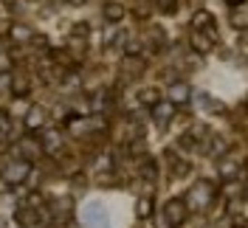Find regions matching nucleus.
Returning <instances> with one entry per match:
<instances>
[{
  "label": "nucleus",
  "instance_id": "1",
  "mask_svg": "<svg viewBox=\"0 0 248 228\" xmlns=\"http://www.w3.org/2000/svg\"><path fill=\"white\" fill-rule=\"evenodd\" d=\"M29 172H31L29 161H12L9 167L3 169V183H9V186H20V183L29 178Z\"/></svg>",
  "mask_w": 248,
  "mask_h": 228
},
{
  "label": "nucleus",
  "instance_id": "2",
  "mask_svg": "<svg viewBox=\"0 0 248 228\" xmlns=\"http://www.w3.org/2000/svg\"><path fill=\"white\" fill-rule=\"evenodd\" d=\"M15 220L20 228H34L40 223V209H34V206H20L15 212Z\"/></svg>",
  "mask_w": 248,
  "mask_h": 228
},
{
  "label": "nucleus",
  "instance_id": "3",
  "mask_svg": "<svg viewBox=\"0 0 248 228\" xmlns=\"http://www.w3.org/2000/svg\"><path fill=\"white\" fill-rule=\"evenodd\" d=\"M46 119H48L46 107L31 105V107H29V113H26V130H40V127L46 124Z\"/></svg>",
  "mask_w": 248,
  "mask_h": 228
},
{
  "label": "nucleus",
  "instance_id": "4",
  "mask_svg": "<svg viewBox=\"0 0 248 228\" xmlns=\"http://www.w3.org/2000/svg\"><path fill=\"white\" fill-rule=\"evenodd\" d=\"M184 214H186V203H181V200H170L167 209H164V217L170 220V226H178L184 220Z\"/></svg>",
  "mask_w": 248,
  "mask_h": 228
},
{
  "label": "nucleus",
  "instance_id": "5",
  "mask_svg": "<svg viewBox=\"0 0 248 228\" xmlns=\"http://www.w3.org/2000/svg\"><path fill=\"white\" fill-rule=\"evenodd\" d=\"M212 200V186L209 183H198L192 192H189V203H195V206H206Z\"/></svg>",
  "mask_w": 248,
  "mask_h": 228
},
{
  "label": "nucleus",
  "instance_id": "6",
  "mask_svg": "<svg viewBox=\"0 0 248 228\" xmlns=\"http://www.w3.org/2000/svg\"><path fill=\"white\" fill-rule=\"evenodd\" d=\"M82 217H85V223H88V226H102V223H105V212H102V206H99V203H91V206L85 209Z\"/></svg>",
  "mask_w": 248,
  "mask_h": 228
},
{
  "label": "nucleus",
  "instance_id": "7",
  "mask_svg": "<svg viewBox=\"0 0 248 228\" xmlns=\"http://www.w3.org/2000/svg\"><path fill=\"white\" fill-rule=\"evenodd\" d=\"M40 144H43V150L46 152H51V155H57V152H60V133H57V130H46V136H43V141H40Z\"/></svg>",
  "mask_w": 248,
  "mask_h": 228
},
{
  "label": "nucleus",
  "instance_id": "8",
  "mask_svg": "<svg viewBox=\"0 0 248 228\" xmlns=\"http://www.w3.org/2000/svg\"><path fill=\"white\" fill-rule=\"evenodd\" d=\"M155 124L158 127H167V122H170V116H172V105H155Z\"/></svg>",
  "mask_w": 248,
  "mask_h": 228
},
{
  "label": "nucleus",
  "instance_id": "9",
  "mask_svg": "<svg viewBox=\"0 0 248 228\" xmlns=\"http://www.w3.org/2000/svg\"><path fill=\"white\" fill-rule=\"evenodd\" d=\"M105 17H108L110 23H116V20L124 17V9L119 6V3H108V6H105Z\"/></svg>",
  "mask_w": 248,
  "mask_h": 228
},
{
  "label": "nucleus",
  "instance_id": "10",
  "mask_svg": "<svg viewBox=\"0 0 248 228\" xmlns=\"http://www.w3.org/2000/svg\"><path fill=\"white\" fill-rule=\"evenodd\" d=\"M172 102H186V99H189V88H186V85H175V88H172Z\"/></svg>",
  "mask_w": 248,
  "mask_h": 228
},
{
  "label": "nucleus",
  "instance_id": "11",
  "mask_svg": "<svg viewBox=\"0 0 248 228\" xmlns=\"http://www.w3.org/2000/svg\"><path fill=\"white\" fill-rule=\"evenodd\" d=\"M12 37H15L17 43H23V40H31V31L26 26H12Z\"/></svg>",
  "mask_w": 248,
  "mask_h": 228
},
{
  "label": "nucleus",
  "instance_id": "12",
  "mask_svg": "<svg viewBox=\"0 0 248 228\" xmlns=\"http://www.w3.org/2000/svg\"><path fill=\"white\" fill-rule=\"evenodd\" d=\"M12 71V57L6 51H0V74H9Z\"/></svg>",
  "mask_w": 248,
  "mask_h": 228
},
{
  "label": "nucleus",
  "instance_id": "13",
  "mask_svg": "<svg viewBox=\"0 0 248 228\" xmlns=\"http://www.w3.org/2000/svg\"><path fill=\"white\" fill-rule=\"evenodd\" d=\"M141 102H147V105H161L155 91H144V93H141Z\"/></svg>",
  "mask_w": 248,
  "mask_h": 228
},
{
  "label": "nucleus",
  "instance_id": "14",
  "mask_svg": "<svg viewBox=\"0 0 248 228\" xmlns=\"http://www.w3.org/2000/svg\"><path fill=\"white\" fill-rule=\"evenodd\" d=\"M150 209H153V203H150V198H144L139 203V214L141 217H150Z\"/></svg>",
  "mask_w": 248,
  "mask_h": 228
},
{
  "label": "nucleus",
  "instance_id": "15",
  "mask_svg": "<svg viewBox=\"0 0 248 228\" xmlns=\"http://www.w3.org/2000/svg\"><path fill=\"white\" fill-rule=\"evenodd\" d=\"M9 127H12V122H9V116L0 110V136H6L9 133Z\"/></svg>",
  "mask_w": 248,
  "mask_h": 228
},
{
  "label": "nucleus",
  "instance_id": "16",
  "mask_svg": "<svg viewBox=\"0 0 248 228\" xmlns=\"http://www.w3.org/2000/svg\"><path fill=\"white\" fill-rule=\"evenodd\" d=\"M158 3H161L164 9H172V3H175V0H158Z\"/></svg>",
  "mask_w": 248,
  "mask_h": 228
},
{
  "label": "nucleus",
  "instance_id": "17",
  "mask_svg": "<svg viewBox=\"0 0 248 228\" xmlns=\"http://www.w3.org/2000/svg\"><path fill=\"white\" fill-rule=\"evenodd\" d=\"M232 3H240V0H232Z\"/></svg>",
  "mask_w": 248,
  "mask_h": 228
}]
</instances>
